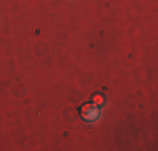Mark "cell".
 Segmentation results:
<instances>
[{
  "mask_svg": "<svg viewBox=\"0 0 158 151\" xmlns=\"http://www.w3.org/2000/svg\"><path fill=\"white\" fill-rule=\"evenodd\" d=\"M81 116H82V119H86V121H94V119L99 118V108H98L94 103L84 104L81 108Z\"/></svg>",
  "mask_w": 158,
  "mask_h": 151,
  "instance_id": "1",
  "label": "cell"
},
{
  "mask_svg": "<svg viewBox=\"0 0 158 151\" xmlns=\"http://www.w3.org/2000/svg\"><path fill=\"white\" fill-rule=\"evenodd\" d=\"M93 103H94L96 106H101L104 103V97L101 96V94H96V96H93Z\"/></svg>",
  "mask_w": 158,
  "mask_h": 151,
  "instance_id": "2",
  "label": "cell"
}]
</instances>
